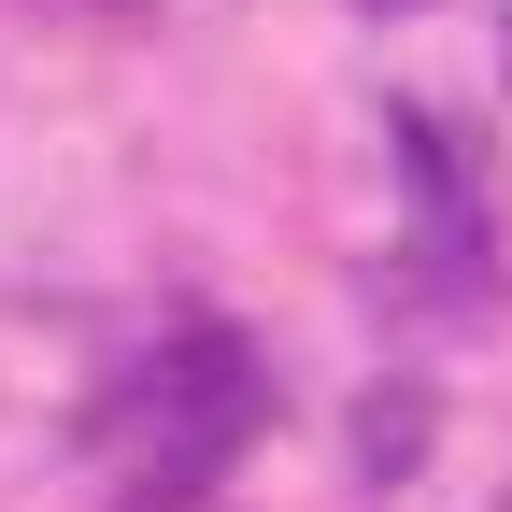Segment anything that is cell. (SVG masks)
<instances>
[{
	"mask_svg": "<svg viewBox=\"0 0 512 512\" xmlns=\"http://www.w3.org/2000/svg\"><path fill=\"white\" fill-rule=\"evenodd\" d=\"M413 456H427V399H399V413L370 399V413H356V470H370V484H399Z\"/></svg>",
	"mask_w": 512,
	"mask_h": 512,
	"instance_id": "3957f363",
	"label": "cell"
},
{
	"mask_svg": "<svg viewBox=\"0 0 512 512\" xmlns=\"http://www.w3.org/2000/svg\"><path fill=\"white\" fill-rule=\"evenodd\" d=\"M384 157H399V200H413V256H427V285L470 299V285H484V185H470V143H456L427 100H399V114H384Z\"/></svg>",
	"mask_w": 512,
	"mask_h": 512,
	"instance_id": "7a4b0ae2",
	"label": "cell"
},
{
	"mask_svg": "<svg viewBox=\"0 0 512 512\" xmlns=\"http://www.w3.org/2000/svg\"><path fill=\"white\" fill-rule=\"evenodd\" d=\"M128 427V512H185V498H214V470L242 456L256 427H271V356H256L242 328H171L143 370H128V399H114Z\"/></svg>",
	"mask_w": 512,
	"mask_h": 512,
	"instance_id": "6da1fadb",
	"label": "cell"
}]
</instances>
